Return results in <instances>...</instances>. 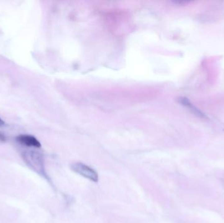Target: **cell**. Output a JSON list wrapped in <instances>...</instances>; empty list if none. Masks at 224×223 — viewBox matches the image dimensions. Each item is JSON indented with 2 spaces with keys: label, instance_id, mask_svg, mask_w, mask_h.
Segmentation results:
<instances>
[{
  "label": "cell",
  "instance_id": "6da1fadb",
  "mask_svg": "<svg viewBox=\"0 0 224 223\" xmlns=\"http://www.w3.org/2000/svg\"><path fill=\"white\" fill-rule=\"evenodd\" d=\"M71 170L75 173L81 175L84 177L87 178L90 181H93L94 182H97L98 180V174L93 169L90 168L87 165L83 163L77 162L74 163L71 166Z\"/></svg>",
  "mask_w": 224,
  "mask_h": 223
},
{
  "label": "cell",
  "instance_id": "277c9868",
  "mask_svg": "<svg viewBox=\"0 0 224 223\" xmlns=\"http://www.w3.org/2000/svg\"><path fill=\"white\" fill-rule=\"evenodd\" d=\"M4 125H5V121L1 117H0V126H3Z\"/></svg>",
  "mask_w": 224,
  "mask_h": 223
},
{
  "label": "cell",
  "instance_id": "3957f363",
  "mask_svg": "<svg viewBox=\"0 0 224 223\" xmlns=\"http://www.w3.org/2000/svg\"><path fill=\"white\" fill-rule=\"evenodd\" d=\"M5 140H6V138H5V136L3 134H2L1 132H0V141L4 142V141H5Z\"/></svg>",
  "mask_w": 224,
  "mask_h": 223
},
{
  "label": "cell",
  "instance_id": "7a4b0ae2",
  "mask_svg": "<svg viewBox=\"0 0 224 223\" xmlns=\"http://www.w3.org/2000/svg\"><path fill=\"white\" fill-rule=\"evenodd\" d=\"M16 140L20 143L28 147H34L36 148L41 147L40 142L33 136L21 135L16 137Z\"/></svg>",
  "mask_w": 224,
  "mask_h": 223
}]
</instances>
